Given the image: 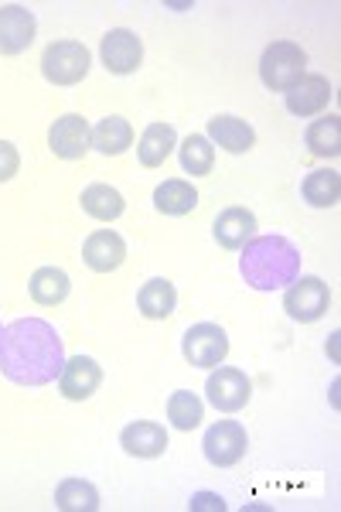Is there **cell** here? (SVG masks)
Returning a JSON list of instances; mask_svg holds the SVG:
<instances>
[{"mask_svg":"<svg viewBox=\"0 0 341 512\" xmlns=\"http://www.w3.org/2000/svg\"><path fill=\"white\" fill-rule=\"evenodd\" d=\"M65 366V345L45 318H18L4 328L0 373L18 386H48Z\"/></svg>","mask_w":341,"mask_h":512,"instance_id":"obj_1","label":"cell"},{"mask_svg":"<svg viewBox=\"0 0 341 512\" xmlns=\"http://www.w3.org/2000/svg\"><path fill=\"white\" fill-rule=\"evenodd\" d=\"M239 274L253 291H280L301 277V250L287 236H253L239 256Z\"/></svg>","mask_w":341,"mask_h":512,"instance_id":"obj_2","label":"cell"},{"mask_svg":"<svg viewBox=\"0 0 341 512\" xmlns=\"http://www.w3.org/2000/svg\"><path fill=\"white\" fill-rule=\"evenodd\" d=\"M307 76V52L297 41H273L260 59V79L273 93H287L297 79Z\"/></svg>","mask_w":341,"mask_h":512,"instance_id":"obj_3","label":"cell"},{"mask_svg":"<svg viewBox=\"0 0 341 512\" xmlns=\"http://www.w3.org/2000/svg\"><path fill=\"white\" fill-rule=\"evenodd\" d=\"M89 48L82 41H52L41 55V72L52 86H76L89 76Z\"/></svg>","mask_w":341,"mask_h":512,"instance_id":"obj_4","label":"cell"},{"mask_svg":"<svg viewBox=\"0 0 341 512\" xmlns=\"http://www.w3.org/2000/svg\"><path fill=\"white\" fill-rule=\"evenodd\" d=\"M331 308V291L321 277H297L284 294V311L301 325L321 321Z\"/></svg>","mask_w":341,"mask_h":512,"instance_id":"obj_5","label":"cell"},{"mask_svg":"<svg viewBox=\"0 0 341 512\" xmlns=\"http://www.w3.org/2000/svg\"><path fill=\"white\" fill-rule=\"evenodd\" d=\"M246 448H249V437L239 420H219V424H212L202 437V451H205V458H209V465L215 468L239 465V461L246 458Z\"/></svg>","mask_w":341,"mask_h":512,"instance_id":"obj_6","label":"cell"},{"mask_svg":"<svg viewBox=\"0 0 341 512\" xmlns=\"http://www.w3.org/2000/svg\"><path fill=\"white\" fill-rule=\"evenodd\" d=\"M205 396H209V403L215 410H222V414H236V410H243L249 403V396H253V383H249V376L243 373V369L215 366L212 376L205 379Z\"/></svg>","mask_w":341,"mask_h":512,"instance_id":"obj_7","label":"cell"},{"mask_svg":"<svg viewBox=\"0 0 341 512\" xmlns=\"http://www.w3.org/2000/svg\"><path fill=\"white\" fill-rule=\"evenodd\" d=\"M181 352L191 366L198 369H215L222 366V359L229 355V335L222 332L212 321H202V325H191L185 338H181Z\"/></svg>","mask_w":341,"mask_h":512,"instance_id":"obj_8","label":"cell"},{"mask_svg":"<svg viewBox=\"0 0 341 512\" xmlns=\"http://www.w3.org/2000/svg\"><path fill=\"white\" fill-rule=\"evenodd\" d=\"M48 147H52V154L62 161L86 158L89 147H93V127H89V120L79 117V113H65V117H58L52 123V130H48Z\"/></svg>","mask_w":341,"mask_h":512,"instance_id":"obj_9","label":"cell"},{"mask_svg":"<svg viewBox=\"0 0 341 512\" xmlns=\"http://www.w3.org/2000/svg\"><path fill=\"white\" fill-rule=\"evenodd\" d=\"M99 59H103L106 72H113V76H130L144 62V41L133 35L130 28H113L99 41Z\"/></svg>","mask_w":341,"mask_h":512,"instance_id":"obj_10","label":"cell"},{"mask_svg":"<svg viewBox=\"0 0 341 512\" xmlns=\"http://www.w3.org/2000/svg\"><path fill=\"white\" fill-rule=\"evenodd\" d=\"M35 35H38L35 11H28V7H21V4L0 7V55L28 52Z\"/></svg>","mask_w":341,"mask_h":512,"instance_id":"obj_11","label":"cell"},{"mask_svg":"<svg viewBox=\"0 0 341 512\" xmlns=\"http://www.w3.org/2000/svg\"><path fill=\"white\" fill-rule=\"evenodd\" d=\"M99 383H103V369H99V362L93 355H72V359H65L62 373H58V390H62L65 400H89Z\"/></svg>","mask_w":341,"mask_h":512,"instance_id":"obj_12","label":"cell"},{"mask_svg":"<svg viewBox=\"0 0 341 512\" xmlns=\"http://www.w3.org/2000/svg\"><path fill=\"white\" fill-rule=\"evenodd\" d=\"M82 260H86V267L96 270V274H113V270L127 260V243H123V236L113 233V229H96V233L82 243Z\"/></svg>","mask_w":341,"mask_h":512,"instance_id":"obj_13","label":"cell"},{"mask_svg":"<svg viewBox=\"0 0 341 512\" xmlns=\"http://www.w3.org/2000/svg\"><path fill=\"white\" fill-rule=\"evenodd\" d=\"M120 448L133 458H161L168 451V431L154 420H133L120 431Z\"/></svg>","mask_w":341,"mask_h":512,"instance_id":"obj_14","label":"cell"},{"mask_svg":"<svg viewBox=\"0 0 341 512\" xmlns=\"http://www.w3.org/2000/svg\"><path fill=\"white\" fill-rule=\"evenodd\" d=\"M284 103L294 117H314L331 103V82L324 76H301L284 93Z\"/></svg>","mask_w":341,"mask_h":512,"instance_id":"obj_15","label":"cell"},{"mask_svg":"<svg viewBox=\"0 0 341 512\" xmlns=\"http://www.w3.org/2000/svg\"><path fill=\"white\" fill-rule=\"evenodd\" d=\"M212 233L219 239L222 250H243L249 239L256 236V216L249 209L232 205V209H222L219 216H215Z\"/></svg>","mask_w":341,"mask_h":512,"instance_id":"obj_16","label":"cell"},{"mask_svg":"<svg viewBox=\"0 0 341 512\" xmlns=\"http://www.w3.org/2000/svg\"><path fill=\"white\" fill-rule=\"evenodd\" d=\"M209 140L229 154H246L256 144V130L246 120L232 117V113H219V117L209 120Z\"/></svg>","mask_w":341,"mask_h":512,"instance_id":"obj_17","label":"cell"},{"mask_svg":"<svg viewBox=\"0 0 341 512\" xmlns=\"http://www.w3.org/2000/svg\"><path fill=\"white\" fill-rule=\"evenodd\" d=\"M174 304H178V291H174V284L168 277H154L147 280L144 287H140L137 294V308L144 318L151 321H164L174 315Z\"/></svg>","mask_w":341,"mask_h":512,"instance_id":"obj_18","label":"cell"},{"mask_svg":"<svg viewBox=\"0 0 341 512\" xmlns=\"http://www.w3.org/2000/svg\"><path fill=\"white\" fill-rule=\"evenodd\" d=\"M178 147V134H174L171 123H151L140 137V147H137V158L144 168H161L164 161L174 154Z\"/></svg>","mask_w":341,"mask_h":512,"instance_id":"obj_19","label":"cell"},{"mask_svg":"<svg viewBox=\"0 0 341 512\" xmlns=\"http://www.w3.org/2000/svg\"><path fill=\"white\" fill-rule=\"evenodd\" d=\"M28 291H31V301L45 304V308H55V304H62L65 297H69L72 280L65 270H58V267H41L31 274Z\"/></svg>","mask_w":341,"mask_h":512,"instance_id":"obj_20","label":"cell"},{"mask_svg":"<svg viewBox=\"0 0 341 512\" xmlns=\"http://www.w3.org/2000/svg\"><path fill=\"white\" fill-rule=\"evenodd\" d=\"M154 205H157V212H164V216H188V212L198 209V192L188 185V181L171 178L154 188Z\"/></svg>","mask_w":341,"mask_h":512,"instance_id":"obj_21","label":"cell"},{"mask_svg":"<svg viewBox=\"0 0 341 512\" xmlns=\"http://www.w3.org/2000/svg\"><path fill=\"white\" fill-rule=\"evenodd\" d=\"M123 209H127V202H123V195L116 192L113 185H103V181H96V185H89L86 192H82V212H86V216H93V219H99V222L120 219Z\"/></svg>","mask_w":341,"mask_h":512,"instance_id":"obj_22","label":"cell"},{"mask_svg":"<svg viewBox=\"0 0 341 512\" xmlns=\"http://www.w3.org/2000/svg\"><path fill=\"white\" fill-rule=\"evenodd\" d=\"M55 509L62 512H96L99 509V489L86 478H65L55 489Z\"/></svg>","mask_w":341,"mask_h":512,"instance_id":"obj_23","label":"cell"},{"mask_svg":"<svg viewBox=\"0 0 341 512\" xmlns=\"http://www.w3.org/2000/svg\"><path fill=\"white\" fill-rule=\"evenodd\" d=\"M130 144H133L130 120L106 117V120H99L96 127H93V147H96L99 154H106V158H116V154H123Z\"/></svg>","mask_w":341,"mask_h":512,"instance_id":"obj_24","label":"cell"},{"mask_svg":"<svg viewBox=\"0 0 341 512\" xmlns=\"http://www.w3.org/2000/svg\"><path fill=\"white\" fill-rule=\"evenodd\" d=\"M301 195L307 205H314V209H331V205H338V195H341V175L331 168L311 171L301 185Z\"/></svg>","mask_w":341,"mask_h":512,"instance_id":"obj_25","label":"cell"},{"mask_svg":"<svg viewBox=\"0 0 341 512\" xmlns=\"http://www.w3.org/2000/svg\"><path fill=\"white\" fill-rule=\"evenodd\" d=\"M304 144H307V151H311L314 158H338V154H341V123H338L335 113L314 120L311 127H307V134H304Z\"/></svg>","mask_w":341,"mask_h":512,"instance_id":"obj_26","label":"cell"},{"mask_svg":"<svg viewBox=\"0 0 341 512\" xmlns=\"http://www.w3.org/2000/svg\"><path fill=\"white\" fill-rule=\"evenodd\" d=\"M178 158H181V168H185V175L202 178V175H212L215 147H212L209 137L191 134V137H185V144L178 147Z\"/></svg>","mask_w":341,"mask_h":512,"instance_id":"obj_27","label":"cell"},{"mask_svg":"<svg viewBox=\"0 0 341 512\" xmlns=\"http://www.w3.org/2000/svg\"><path fill=\"white\" fill-rule=\"evenodd\" d=\"M202 417H205V403L198 400V393H191V390L171 393L168 420H171L174 431H195V427L202 424Z\"/></svg>","mask_w":341,"mask_h":512,"instance_id":"obj_28","label":"cell"},{"mask_svg":"<svg viewBox=\"0 0 341 512\" xmlns=\"http://www.w3.org/2000/svg\"><path fill=\"white\" fill-rule=\"evenodd\" d=\"M18 168H21V154H18V147H14L11 140H0V185H4V181H11L14 175H18Z\"/></svg>","mask_w":341,"mask_h":512,"instance_id":"obj_29","label":"cell"},{"mask_svg":"<svg viewBox=\"0 0 341 512\" xmlns=\"http://www.w3.org/2000/svg\"><path fill=\"white\" fill-rule=\"evenodd\" d=\"M191 512H226V502H222V495L215 492H195L188 502Z\"/></svg>","mask_w":341,"mask_h":512,"instance_id":"obj_30","label":"cell"},{"mask_svg":"<svg viewBox=\"0 0 341 512\" xmlns=\"http://www.w3.org/2000/svg\"><path fill=\"white\" fill-rule=\"evenodd\" d=\"M0 345H4V325H0Z\"/></svg>","mask_w":341,"mask_h":512,"instance_id":"obj_31","label":"cell"}]
</instances>
